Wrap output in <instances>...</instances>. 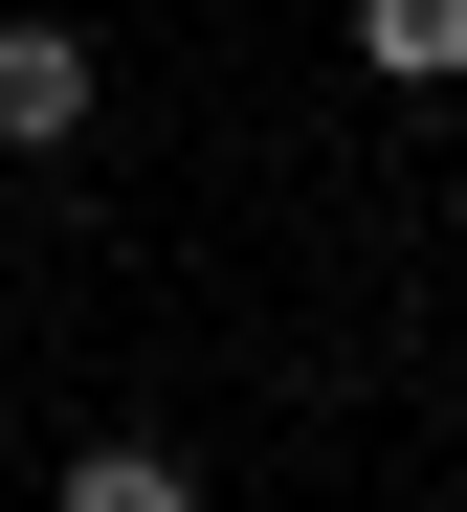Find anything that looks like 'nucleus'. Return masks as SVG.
Segmentation results:
<instances>
[{
  "instance_id": "nucleus-1",
  "label": "nucleus",
  "mask_w": 467,
  "mask_h": 512,
  "mask_svg": "<svg viewBox=\"0 0 467 512\" xmlns=\"http://www.w3.org/2000/svg\"><path fill=\"white\" fill-rule=\"evenodd\" d=\"M89 112H112V45L89 23H0V156H67Z\"/></svg>"
},
{
  "instance_id": "nucleus-2",
  "label": "nucleus",
  "mask_w": 467,
  "mask_h": 512,
  "mask_svg": "<svg viewBox=\"0 0 467 512\" xmlns=\"http://www.w3.org/2000/svg\"><path fill=\"white\" fill-rule=\"evenodd\" d=\"M67 512H201V446H156V423H112V446H67Z\"/></svg>"
},
{
  "instance_id": "nucleus-3",
  "label": "nucleus",
  "mask_w": 467,
  "mask_h": 512,
  "mask_svg": "<svg viewBox=\"0 0 467 512\" xmlns=\"http://www.w3.org/2000/svg\"><path fill=\"white\" fill-rule=\"evenodd\" d=\"M356 67L379 90H467V0H356Z\"/></svg>"
}]
</instances>
